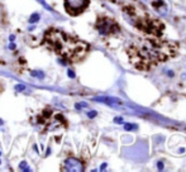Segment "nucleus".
<instances>
[{
    "mask_svg": "<svg viewBox=\"0 0 186 172\" xmlns=\"http://www.w3.org/2000/svg\"><path fill=\"white\" fill-rule=\"evenodd\" d=\"M178 51V44L174 41H162L158 38H144L136 43H132L127 49L129 61L133 66L147 71L175 57Z\"/></svg>",
    "mask_w": 186,
    "mask_h": 172,
    "instance_id": "nucleus-1",
    "label": "nucleus"
},
{
    "mask_svg": "<svg viewBox=\"0 0 186 172\" xmlns=\"http://www.w3.org/2000/svg\"><path fill=\"white\" fill-rule=\"evenodd\" d=\"M9 39H10V42H11V41H14V39H15V37H14V36H10Z\"/></svg>",
    "mask_w": 186,
    "mask_h": 172,
    "instance_id": "nucleus-23",
    "label": "nucleus"
},
{
    "mask_svg": "<svg viewBox=\"0 0 186 172\" xmlns=\"http://www.w3.org/2000/svg\"><path fill=\"white\" fill-rule=\"evenodd\" d=\"M76 109H78V110H80V109H82V108H88V104H86V103H78V104H76Z\"/></svg>",
    "mask_w": 186,
    "mask_h": 172,
    "instance_id": "nucleus-13",
    "label": "nucleus"
},
{
    "mask_svg": "<svg viewBox=\"0 0 186 172\" xmlns=\"http://www.w3.org/2000/svg\"><path fill=\"white\" fill-rule=\"evenodd\" d=\"M124 129L128 130V132H130V130H137L138 125L134 124V123H125V124H124Z\"/></svg>",
    "mask_w": 186,
    "mask_h": 172,
    "instance_id": "nucleus-9",
    "label": "nucleus"
},
{
    "mask_svg": "<svg viewBox=\"0 0 186 172\" xmlns=\"http://www.w3.org/2000/svg\"><path fill=\"white\" fill-rule=\"evenodd\" d=\"M39 20V14L38 13H34V14H32L29 18V22L32 23V24H34V23H37Z\"/></svg>",
    "mask_w": 186,
    "mask_h": 172,
    "instance_id": "nucleus-10",
    "label": "nucleus"
},
{
    "mask_svg": "<svg viewBox=\"0 0 186 172\" xmlns=\"http://www.w3.org/2000/svg\"><path fill=\"white\" fill-rule=\"evenodd\" d=\"M0 156H1V152H0Z\"/></svg>",
    "mask_w": 186,
    "mask_h": 172,
    "instance_id": "nucleus-25",
    "label": "nucleus"
},
{
    "mask_svg": "<svg viewBox=\"0 0 186 172\" xmlns=\"http://www.w3.org/2000/svg\"><path fill=\"white\" fill-rule=\"evenodd\" d=\"M107 166H108V164H107V163H103V164H101V166H100V170H101V171H104V170H105V168H107Z\"/></svg>",
    "mask_w": 186,
    "mask_h": 172,
    "instance_id": "nucleus-20",
    "label": "nucleus"
},
{
    "mask_svg": "<svg viewBox=\"0 0 186 172\" xmlns=\"http://www.w3.org/2000/svg\"><path fill=\"white\" fill-rule=\"evenodd\" d=\"M65 9L70 15H78L89 6L90 0H63Z\"/></svg>",
    "mask_w": 186,
    "mask_h": 172,
    "instance_id": "nucleus-5",
    "label": "nucleus"
},
{
    "mask_svg": "<svg viewBox=\"0 0 186 172\" xmlns=\"http://www.w3.org/2000/svg\"><path fill=\"white\" fill-rule=\"evenodd\" d=\"M3 124V120H1V119H0V125Z\"/></svg>",
    "mask_w": 186,
    "mask_h": 172,
    "instance_id": "nucleus-24",
    "label": "nucleus"
},
{
    "mask_svg": "<svg viewBox=\"0 0 186 172\" xmlns=\"http://www.w3.org/2000/svg\"><path fill=\"white\" fill-rule=\"evenodd\" d=\"M32 76L33 77H38V78H43V77H44V74H43L42 71H37V70H34V71H32Z\"/></svg>",
    "mask_w": 186,
    "mask_h": 172,
    "instance_id": "nucleus-11",
    "label": "nucleus"
},
{
    "mask_svg": "<svg viewBox=\"0 0 186 172\" xmlns=\"http://www.w3.org/2000/svg\"><path fill=\"white\" fill-rule=\"evenodd\" d=\"M92 100H94V101L104 103V104H107V105H109V106H114V105H117V104L122 105V104H123L120 99H118V97H111V96H99V97H94Z\"/></svg>",
    "mask_w": 186,
    "mask_h": 172,
    "instance_id": "nucleus-7",
    "label": "nucleus"
},
{
    "mask_svg": "<svg viewBox=\"0 0 186 172\" xmlns=\"http://www.w3.org/2000/svg\"><path fill=\"white\" fill-rule=\"evenodd\" d=\"M61 170H63V171L81 172V171H84V164L76 157H69V158L65 160L63 167H61Z\"/></svg>",
    "mask_w": 186,
    "mask_h": 172,
    "instance_id": "nucleus-6",
    "label": "nucleus"
},
{
    "mask_svg": "<svg viewBox=\"0 0 186 172\" xmlns=\"http://www.w3.org/2000/svg\"><path fill=\"white\" fill-rule=\"evenodd\" d=\"M37 1H39V3H41V4H42V5H43V6H44L47 10H52V8L49 6V5L46 3V1H44V0H37Z\"/></svg>",
    "mask_w": 186,
    "mask_h": 172,
    "instance_id": "nucleus-12",
    "label": "nucleus"
},
{
    "mask_svg": "<svg viewBox=\"0 0 186 172\" xmlns=\"http://www.w3.org/2000/svg\"><path fill=\"white\" fill-rule=\"evenodd\" d=\"M167 75H168L170 77H174V71H171V70H170V71H167Z\"/></svg>",
    "mask_w": 186,
    "mask_h": 172,
    "instance_id": "nucleus-21",
    "label": "nucleus"
},
{
    "mask_svg": "<svg viewBox=\"0 0 186 172\" xmlns=\"http://www.w3.org/2000/svg\"><path fill=\"white\" fill-rule=\"evenodd\" d=\"M9 48H10V49H15V44H14V43H10Z\"/></svg>",
    "mask_w": 186,
    "mask_h": 172,
    "instance_id": "nucleus-22",
    "label": "nucleus"
},
{
    "mask_svg": "<svg viewBox=\"0 0 186 172\" xmlns=\"http://www.w3.org/2000/svg\"><path fill=\"white\" fill-rule=\"evenodd\" d=\"M20 170H24V171H30V168L27 167V162H22L20 163Z\"/></svg>",
    "mask_w": 186,
    "mask_h": 172,
    "instance_id": "nucleus-15",
    "label": "nucleus"
},
{
    "mask_svg": "<svg viewBox=\"0 0 186 172\" xmlns=\"http://www.w3.org/2000/svg\"><path fill=\"white\" fill-rule=\"evenodd\" d=\"M114 123H119V124H122V123H123V118H122V116H117V118H114Z\"/></svg>",
    "mask_w": 186,
    "mask_h": 172,
    "instance_id": "nucleus-17",
    "label": "nucleus"
},
{
    "mask_svg": "<svg viewBox=\"0 0 186 172\" xmlns=\"http://www.w3.org/2000/svg\"><path fill=\"white\" fill-rule=\"evenodd\" d=\"M0 163H1V161H0Z\"/></svg>",
    "mask_w": 186,
    "mask_h": 172,
    "instance_id": "nucleus-26",
    "label": "nucleus"
},
{
    "mask_svg": "<svg viewBox=\"0 0 186 172\" xmlns=\"http://www.w3.org/2000/svg\"><path fill=\"white\" fill-rule=\"evenodd\" d=\"M152 6L156 9V11L158 14H162V15H166L167 14V5L163 0H156V1H153Z\"/></svg>",
    "mask_w": 186,
    "mask_h": 172,
    "instance_id": "nucleus-8",
    "label": "nucleus"
},
{
    "mask_svg": "<svg viewBox=\"0 0 186 172\" xmlns=\"http://www.w3.org/2000/svg\"><path fill=\"white\" fill-rule=\"evenodd\" d=\"M69 77H71V78L75 77V72H74L72 70H69Z\"/></svg>",
    "mask_w": 186,
    "mask_h": 172,
    "instance_id": "nucleus-19",
    "label": "nucleus"
},
{
    "mask_svg": "<svg viewBox=\"0 0 186 172\" xmlns=\"http://www.w3.org/2000/svg\"><path fill=\"white\" fill-rule=\"evenodd\" d=\"M95 28L98 29L99 34L100 36H110V34H115L118 33L120 29L119 25L114 22L113 19H110L105 15H100L96 20V24H95Z\"/></svg>",
    "mask_w": 186,
    "mask_h": 172,
    "instance_id": "nucleus-4",
    "label": "nucleus"
},
{
    "mask_svg": "<svg viewBox=\"0 0 186 172\" xmlns=\"http://www.w3.org/2000/svg\"><path fill=\"white\" fill-rule=\"evenodd\" d=\"M157 168H158L160 171H162V170L165 168V166H163V162H162V161H158V162H157Z\"/></svg>",
    "mask_w": 186,
    "mask_h": 172,
    "instance_id": "nucleus-16",
    "label": "nucleus"
},
{
    "mask_svg": "<svg viewBox=\"0 0 186 172\" xmlns=\"http://www.w3.org/2000/svg\"><path fill=\"white\" fill-rule=\"evenodd\" d=\"M123 10L125 13L127 19H129V22L134 27H137L146 33L160 34L161 30L163 29V25L160 20L153 19L152 17H149V13L144 11L136 5H125Z\"/></svg>",
    "mask_w": 186,
    "mask_h": 172,
    "instance_id": "nucleus-3",
    "label": "nucleus"
},
{
    "mask_svg": "<svg viewBox=\"0 0 186 172\" xmlns=\"http://www.w3.org/2000/svg\"><path fill=\"white\" fill-rule=\"evenodd\" d=\"M96 115H98V111H95V110H92V111H89V113H88V116L90 118V119L95 118Z\"/></svg>",
    "mask_w": 186,
    "mask_h": 172,
    "instance_id": "nucleus-14",
    "label": "nucleus"
},
{
    "mask_svg": "<svg viewBox=\"0 0 186 172\" xmlns=\"http://www.w3.org/2000/svg\"><path fill=\"white\" fill-rule=\"evenodd\" d=\"M25 89V86L24 85H20V84H18V85L15 86V90H18V91H23Z\"/></svg>",
    "mask_w": 186,
    "mask_h": 172,
    "instance_id": "nucleus-18",
    "label": "nucleus"
},
{
    "mask_svg": "<svg viewBox=\"0 0 186 172\" xmlns=\"http://www.w3.org/2000/svg\"><path fill=\"white\" fill-rule=\"evenodd\" d=\"M42 43L62 58L63 65L81 61L90 49L86 42L58 28L47 29L44 32Z\"/></svg>",
    "mask_w": 186,
    "mask_h": 172,
    "instance_id": "nucleus-2",
    "label": "nucleus"
}]
</instances>
